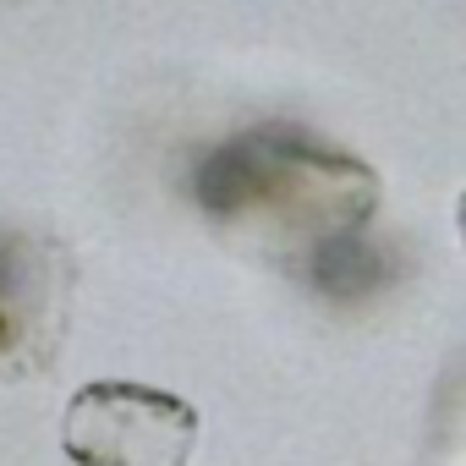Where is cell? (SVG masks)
<instances>
[{
  "mask_svg": "<svg viewBox=\"0 0 466 466\" xmlns=\"http://www.w3.org/2000/svg\"><path fill=\"white\" fill-rule=\"evenodd\" d=\"M192 203L225 242L302 275L324 297H351L379 280L368 225L379 176L291 127H248L192 165Z\"/></svg>",
  "mask_w": 466,
  "mask_h": 466,
  "instance_id": "obj_1",
  "label": "cell"
},
{
  "mask_svg": "<svg viewBox=\"0 0 466 466\" xmlns=\"http://www.w3.org/2000/svg\"><path fill=\"white\" fill-rule=\"evenodd\" d=\"M61 450L77 466H187L198 450V411L154 384L94 379L61 417Z\"/></svg>",
  "mask_w": 466,
  "mask_h": 466,
  "instance_id": "obj_2",
  "label": "cell"
},
{
  "mask_svg": "<svg viewBox=\"0 0 466 466\" xmlns=\"http://www.w3.org/2000/svg\"><path fill=\"white\" fill-rule=\"evenodd\" d=\"M77 264L39 230H0V379L28 384L56 368L72 329Z\"/></svg>",
  "mask_w": 466,
  "mask_h": 466,
  "instance_id": "obj_3",
  "label": "cell"
}]
</instances>
